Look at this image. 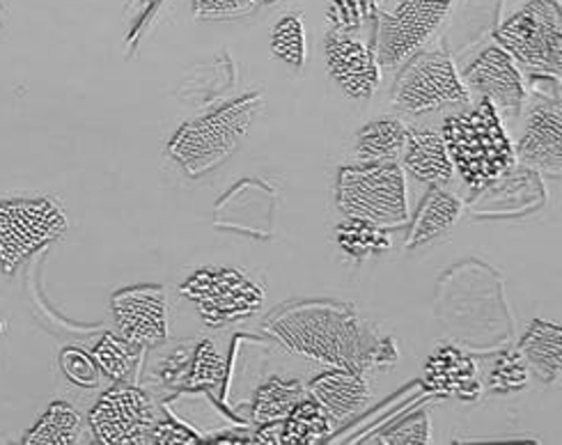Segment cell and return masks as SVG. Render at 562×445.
<instances>
[{"label": "cell", "instance_id": "6da1fadb", "mask_svg": "<svg viewBox=\"0 0 562 445\" xmlns=\"http://www.w3.org/2000/svg\"><path fill=\"white\" fill-rule=\"evenodd\" d=\"M265 329L299 356L363 377L397 358L391 337L376 335L359 312L338 301L283 305L265 320Z\"/></svg>", "mask_w": 562, "mask_h": 445}, {"label": "cell", "instance_id": "7a4b0ae2", "mask_svg": "<svg viewBox=\"0 0 562 445\" xmlns=\"http://www.w3.org/2000/svg\"><path fill=\"white\" fill-rule=\"evenodd\" d=\"M441 138L452 168L473 191H482L517 166L515 145L487 99L446 118Z\"/></svg>", "mask_w": 562, "mask_h": 445}, {"label": "cell", "instance_id": "3957f363", "mask_svg": "<svg viewBox=\"0 0 562 445\" xmlns=\"http://www.w3.org/2000/svg\"><path fill=\"white\" fill-rule=\"evenodd\" d=\"M262 92H250L221 109L187 122L168 145V154L189 177H202L221 166L246 138L252 118L262 109Z\"/></svg>", "mask_w": 562, "mask_h": 445}, {"label": "cell", "instance_id": "277c9868", "mask_svg": "<svg viewBox=\"0 0 562 445\" xmlns=\"http://www.w3.org/2000/svg\"><path fill=\"white\" fill-rule=\"evenodd\" d=\"M338 207L345 216L383 230L408 223L406 175L397 162H368L338 173Z\"/></svg>", "mask_w": 562, "mask_h": 445}, {"label": "cell", "instance_id": "5b68a950", "mask_svg": "<svg viewBox=\"0 0 562 445\" xmlns=\"http://www.w3.org/2000/svg\"><path fill=\"white\" fill-rule=\"evenodd\" d=\"M496 42L532 74H562V8L558 0H528L496 31Z\"/></svg>", "mask_w": 562, "mask_h": 445}, {"label": "cell", "instance_id": "8992f818", "mask_svg": "<svg viewBox=\"0 0 562 445\" xmlns=\"http://www.w3.org/2000/svg\"><path fill=\"white\" fill-rule=\"evenodd\" d=\"M180 292L198 305L202 322L223 326L255 315L265 303L262 285L237 267H204L191 274Z\"/></svg>", "mask_w": 562, "mask_h": 445}, {"label": "cell", "instance_id": "52a82bcc", "mask_svg": "<svg viewBox=\"0 0 562 445\" xmlns=\"http://www.w3.org/2000/svg\"><path fill=\"white\" fill-rule=\"evenodd\" d=\"M393 101L406 113L423 115L454 103H469L471 94L457 74L452 58L441 48L416 51L393 88Z\"/></svg>", "mask_w": 562, "mask_h": 445}, {"label": "cell", "instance_id": "ba28073f", "mask_svg": "<svg viewBox=\"0 0 562 445\" xmlns=\"http://www.w3.org/2000/svg\"><path fill=\"white\" fill-rule=\"evenodd\" d=\"M67 227L63 209L50 198H14L0 202V267L16 271L42 246L56 242Z\"/></svg>", "mask_w": 562, "mask_h": 445}, {"label": "cell", "instance_id": "9c48e42d", "mask_svg": "<svg viewBox=\"0 0 562 445\" xmlns=\"http://www.w3.org/2000/svg\"><path fill=\"white\" fill-rule=\"evenodd\" d=\"M452 0H393L381 14L374 58L381 69L406 63L439 31Z\"/></svg>", "mask_w": 562, "mask_h": 445}, {"label": "cell", "instance_id": "30bf717a", "mask_svg": "<svg viewBox=\"0 0 562 445\" xmlns=\"http://www.w3.org/2000/svg\"><path fill=\"white\" fill-rule=\"evenodd\" d=\"M88 421L99 443L126 445L149 443V434L159 423V415L155 402L140 388L115 386L97 400Z\"/></svg>", "mask_w": 562, "mask_h": 445}, {"label": "cell", "instance_id": "8fae6325", "mask_svg": "<svg viewBox=\"0 0 562 445\" xmlns=\"http://www.w3.org/2000/svg\"><path fill=\"white\" fill-rule=\"evenodd\" d=\"M517 159L547 175L562 173V103L560 84L551 90L532 86V101L526 115V131L515 145Z\"/></svg>", "mask_w": 562, "mask_h": 445}, {"label": "cell", "instance_id": "7c38bea8", "mask_svg": "<svg viewBox=\"0 0 562 445\" xmlns=\"http://www.w3.org/2000/svg\"><path fill=\"white\" fill-rule=\"evenodd\" d=\"M120 335L138 347H159L168 340V297L161 285H136L111 299Z\"/></svg>", "mask_w": 562, "mask_h": 445}, {"label": "cell", "instance_id": "4fadbf2b", "mask_svg": "<svg viewBox=\"0 0 562 445\" xmlns=\"http://www.w3.org/2000/svg\"><path fill=\"white\" fill-rule=\"evenodd\" d=\"M462 84L467 86L469 94L473 92L480 99H487L496 111L519 115L524 109V76L519 71V65L498 44L484 48L464 69Z\"/></svg>", "mask_w": 562, "mask_h": 445}, {"label": "cell", "instance_id": "5bb4252c", "mask_svg": "<svg viewBox=\"0 0 562 445\" xmlns=\"http://www.w3.org/2000/svg\"><path fill=\"white\" fill-rule=\"evenodd\" d=\"M324 51L328 71L347 97L366 101L376 92L381 71L374 51L345 33H330Z\"/></svg>", "mask_w": 562, "mask_h": 445}, {"label": "cell", "instance_id": "9a60e30c", "mask_svg": "<svg viewBox=\"0 0 562 445\" xmlns=\"http://www.w3.org/2000/svg\"><path fill=\"white\" fill-rule=\"evenodd\" d=\"M423 381L437 396L462 402H475L482 396L475 360L452 345H441L427 358Z\"/></svg>", "mask_w": 562, "mask_h": 445}, {"label": "cell", "instance_id": "2e32d148", "mask_svg": "<svg viewBox=\"0 0 562 445\" xmlns=\"http://www.w3.org/2000/svg\"><path fill=\"white\" fill-rule=\"evenodd\" d=\"M308 396H313L334 421H345L370 400L372 390L363 375L334 368L317 375L308 383Z\"/></svg>", "mask_w": 562, "mask_h": 445}, {"label": "cell", "instance_id": "e0dca14e", "mask_svg": "<svg viewBox=\"0 0 562 445\" xmlns=\"http://www.w3.org/2000/svg\"><path fill=\"white\" fill-rule=\"evenodd\" d=\"M402 168L427 185L441 187L452 179V162L437 131H408L402 147Z\"/></svg>", "mask_w": 562, "mask_h": 445}, {"label": "cell", "instance_id": "ac0fdd59", "mask_svg": "<svg viewBox=\"0 0 562 445\" xmlns=\"http://www.w3.org/2000/svg\"><path fill=\"white\" fill-rule=\"evenodd\" d=\"M519 354L540 381L553 383L562 370V329L553 322L532 320L519 343Z\"/></svg>", "mask_w": 562, "mask_h": 445}, {"label": "cell", "instance_id": "d6986e66", "mask_svg": "<svg viewBox=\"0 0 562 445\" xmlns=\"http://www.w3.org/2000/svg\"><path fill=\"white\" fill-rule=\"evenodd\" d=\"M459 216H462V200L434 187L418 207L412 232H408L406 248L414 251L441 237L443 232H448L459 221Z\"/></svg>", "mask_w": 562, "mask_h": 445}, {"label": "cell", "instance_id": "ffe728a7", "mask_svg": "<svg viewBox=\"0 0 562 445\" xmlns=\"http://www.w3.org/2000/svg\"><path fill=\"white\" fill-rule=\"evenodd\" d=\"M408 129L402 120L379 118L368 122L356 136L353 154L363 164L368 162H395L402 154Z\"/></svg>", "mask_w": 562, "mask_h": 445}, {"label": "cell", "instance_id": "44dd1931", "mask_svg": "<svg viewBox=\"0 0 562 445\" xmlns=\"http://www.w3.org/2000/svg\"><path fill=\"white\" fill-rule=\"evenodd\" d=\"M81 413L69 402L56 400L42 413L40 421L25 432L21 443L25 445H74L81 438Z\"/></svg>", "mask_w": 562, "mask_h": 445}, {"label": "cell", "instance_id": "7402d4cb", "mask_svg": "<svg viewBox=\"0 0 562 445\" xmlns=\"http://www.w3.org/2000/svg\"><path fill=\"white\" fill-rule=\"evenodd\" d=\"M334 434V418L313 398H301L283 418V443L311 445Z\"/></svg>", "mask_w": 562, "mask_h": 445}, {"label": "cell", "instance_id": "603a6c76", "mask_svg": "<svg viewBox=\"0 0 562 445\" xmlns=\"http://www.w3.org/2000/svg\"><path fill=\"white\" fill-rule=\"evenodd\" d=\"M305 396H308V392H305V386L299 379L271 377L258 388V392H255L250 409L252 423L265 425L271 421H283L290 409Z\"/></svg>", "mask_w": 562, "mask_h": 445}, {"label": "cell", "instance_id": "cb8c5ba5", "mask_svg": "<svg viewBox=\"0 0 562 445\" xmlns=\"http://www.w3.org/2000/svg\"><path fill=\"white\" fill-rule=\"evenodd\" d=\"M92 358L97 363V368L104 372L111 381L115 383H126L132 381L140 358H143V347L130 343V340L117 337L113 333H106L99 340L92 349Z\"/></svg>", "mask_w": 562, "mask_h": 445}, {"label": "cell", "instance_id": "d4e9b609", "mask_svg": "<svg viewBox=\"0 0 562 445\" xmlns=\"http://www.w3.org/2000/svg\"><path fill=\"white\" fill-rule=\"evenodd\" d=\"M336 244L353 259H368L372 255H381L391 251V237L386 234V230L363 221V219H347L342 221L336 232Z\"/></svg>", "mask_w": 562, "mask_h": 445}, {"label": "cell", "instance_id": "484cf974", "mask_svg": "<svg viewBox=\"0 0 562 445\" xmlns=\"http://www.w3.org/2000/svg\"><path fill=\"white\" fill-rule=\"evenodd\" d=\"M225 372H227V365H225L221 352L216 349V345L210 343V340H202V343H198L193 347V356H191L182 388L214 390V388L223 386Z\"/></svg>", "mask_w": 562, "mask_h": 445}, {"label": "cell", "instance_id": "4316f807", "mask_svg": "<svg viewBox=\"0 0 562 445\" xmlns=\"http://www.w3.org/2000/svg\"><path fill=\"white\" fill-rule=\"evenodd\" d=\"M273 56L294 69L305 63V25L299 14H288L280 19L271 31Z\"/></svg>", "mask_w": 562, "mask_h": 445}, {"label": "cell", "instance_id": "83f0119b", "mask_svg": "<svg viewBox=\"0 0 562 445\" xmlns=\"http://www.w3.org/2000/svg\"><path fill=\"white\" fill-rule=\"evenodd\" d=\"M526 383H528V365L519 354V349L498 356L487 377V388L492 392H498V396L519 392L526 388Z\"/></svg>", "mask_w": 562, "mask_h": 445}, {"label": "cell", "instance_id": "f1b7e54d", "mask_svg": "<svg viewBox=\"0 0 562 445\" xmlns=\"http://www.w3.org/2000/svg\"><path fill=\"white\" fill-rule=\"evenodd\" d=\"M278 0H193V14L200 21L239 19Z\"/></svg>", "mask_w": 562, "mask_h": 445}, {"label": "cell", "instance_id": "f546056e", "mask_svg": "<svg viewBox=\"0 0 562 445\" xmlns=\"http://www.w3.org/2000/svg\"><path fill=\"white\" fill-rule=\"evenodd\" d=\"M431 436V423L427 411H416L412 415L402 418V421L386 432L376 434V443H389V445H420L429 443Z\"/></svg>", "mask_w": 562, "mask_h": 445}, {"label": "cell", "instance_id": "4dcf8cb0", "mask_svg": "<svg viewBox=\"0 0 562 445\" xmlns=\"http://www.w3.org/2000/svg\"><path fill=\"white\" fill-rule=\"evenodd\" d=\"M60 365H63V372L65 377L81 386V388H97L99 379H101V370L97 368L94 358L83 352V349H76V347H67L60 354Z\"/></svg>", "mask_w": 562, "mask_h": 445}, {"label": "cell", "instance_id": "1f68e13d", "mask_svg": "<svg viewBox=\"0 0 562 445\" xmlns=\"http://www.w3.org/2000/svg\"><path fill=\"white\" fill-rule=\"evenodd\" d=\"M198 434L182 427L177 421H159L149 434V443H198Z\"/></svg>", "mask_w": 562, "mask_h": 445}, {"label": "cell", "instance_id": "d6a6232c", "mask_svg": "<svg viewBox=\"0 0 562 445\" xmlns=\"http://www.w3.org/2000/svg\"><path fill=\"white\" fill-rule=\"evenodd\" d=\"M0 25H3V8H0Z\"/></svg>", "mask_w": 562, "mask_h": 445}]
</instances>
